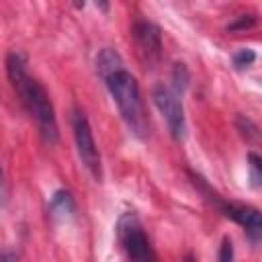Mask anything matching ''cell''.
Segmentation results:
<instances>
[{
	"label": "cell",
	"mask_w": 262,
	"mask_h": 262,
	"mask_svg": "<svg viewBox=\"0 0 262 262\" xmlns=\"http://www.w3.org/2000/svg\"><path fill=\"white\" fill-rule=\"evenodd\" d=\"M72 129H74V139H76V149L78 156L82 160V164L86 166V170L92 174L94 180H102V160H100V151L96 147L88 117L84 115V111L76 108L72 113Z\"/></svg>",
	"instance_id": "cell-4"
},
{
	"label": "cell",
	"mask_w": 262,
	"mask_h": 262,
	"mask_svg": "<svg viewBox=\"0 0 262 262\" xmlns=\"http://www.w3.org/2000/svg\"><path fill=\"white\" fill-rule=\"evenodd\" d=\"M248 170H250V182L256 188H262V156L250 151L248 154Z\"/></svg>",
	"instance_id": "cell-10"
},
{
	"label": "cell",
	"mask_w": 262,
	"mask_h": 262,
	"mask_svg": "<svg viewBox=\"0 0 262 262\" xmlns=\"http://www.w3.org/2000/svg\"><path fill=\"white\" fill-rule=\"evenodd\" d=\"M119 242L129 258V262H158L151 242L135 213H123L117 223Z\"/></svg>",
	"instance_id": "cell-3"
},
{
	"label": "cell",
	"mask_w": 262,
	"mask_h": 262,
	"mask_svg": "<svg viewBox=\"0 0 262 262\" xmlns=\"http://www.w3.org/2000/svg\"><path fill=\"white\" fill-rule=\"evenodd\" d=\"M172 80H174V92L178 94H182L184 90H186V86H188V80H190V76H188V70L184 68V63H176L174 66V70H172Z\"/></svg>",
	"instance_id": "cell-11"
},
{
	"label": "cell",
	"mask_w": 262,
	"mask_h": 262,
	"mask_svg": "<svg viewBox=\"0 0 262 262\" xmlns=\"http://www.w3.org/2000/svg\"><path fill=\"white\" fill-rule=\"evenodd\" d=\"M133 37L149 66L158 63L162 57V31L149 20H137L133 25Z\"/></svg>",
	"instance_id": "cell-7"
},
{
	"label": "cell",
	"mask_w": 262,
	"mask_h": 262,
	"mask_svg": "<svg viewBox=\"0 0 262 262\" xmlns=\"http://www.w3.org/2000/svg\"><path fill=\"white\" fill-rule=\"evenodd\" d=\"M49 211H51L53 217H59V219H66V217L74 215V211H76L74 196H72L68 190H57V192L51 196Z\"/></svg>",
	"instance_id": "cell-8"
},
{
	"label": "cell",
	"mask_w": 262,
	"mask_h": 262,
	"mask_svg": "<svg viewBox=\"0 0 262 262\" xmlns=\"http://www.w3.org/2000/svg\"><path fill=\"white\" fill-rule=\"evenodd\" d=\"M6 74L10 84L14 86V90L20 96V102L25 104L27 113L35 119L41 137L45 139V143L53 145L59 139V127H57V119H55V111L53 104L45 92V88L27 74V57L18 51L12 49L6 55Z\"/></svg>",
	"instance_id": "cell-1"
},
{
	"label": "cell",
	"mask_w": 262,
	"mask_h": 262,
	"mask_svg": "<svg viewBox=\"0 0 262 262\" xmlns=\"http://www.w3.org/2000/svg\"><path fill=\"white\" fill-rule=\"evenodd\" d=\"M182 262H196V258H194V254H192V252H188V254L182 258Z\"/></svg>",
	"instance_id": "cell-16"
},
{
	"label": "cell",
	"mask_w": 262,
	"mask_h": 262,
	"mask_svg": "<svg viewBox=\"0 0 262 262\" xmlns=\"http://www.w3.org/2000/svg\"><path fill=\"white\" fill-rule=\"evenodd\" d=\"M104 84H106L123 121L127 123V127L137 137L143 139L147 135L149 123L145 117V108H143V100H141V92H139V84H137L135 76L123 63L104 78Z\"/></svg>",
	"instance_id": "cell-2"
},
{
	"label": "cell",
	"mask_w": 262,
	"mask_h": 262,
	"mask_svg": "<svg viewBox=\"0 0 262 262\" xmlns=\"http://www.w3.org/2000/svg\"><path fill=\"white\" fill-rule=\"evenodd\" d=\"M254 23H256V20H254L252 16H246V14H244V16H239L235 23H231V25L227 27V31H239V29H248V27H252Z\"/></svg>",
	"instance_id": "cell-14"
},
{
	"label": "cell",
	"mask_w": 262,
	"mask_h": 262,
	"mask_svg": "<svg viewBox=\"0 0 262 262\" xmlns=\"http://www.w3.org/2000/svg\"><path fill=\"white\" fill-rule=\"evenodd\" d=\"M254 59H256V53H254L252 49H239V51L233 55V63H235L237 68L250 66V63H254Z\"/></svg>",
	"instance_id": "cell-12"
},
{
	"label": "cell",
	"mask_w": 262,
	"mask_h": 262,
	"mask_svg": "<svg viewBox=\"0 0 262 262\" xmlns=\"http://www.w3.org/2000/svg\"><path fill=\"white\" fill-rule=\"evenodd\" d=\"M119 66H123V59H121V55L115 51V49H111V47H104V49H100V53L96 55V72H98V76L104 80L111 72H115Z\"/></svg>",
	"instance_id": "cell-9"
},
{
	"label": "cell",
	"mask_w": 262,
	"mask_h": 262,
	"mask_svg": "<svg viewBox=\"0 0 262 262\" xmlns=\"http://www.w3.org/2000/svg\"><path fill=\"white\" fill-rule=\"evenodd\" d=\"M219 262H233V244L229 237H223L221 239V246H219Z\"/></svg>",
	"instance_id": "cell-13"
},
{
	"label": "cell",
	"mask_w": 262,
	"mask_h": 262,
	"mask_svg": "<svg viewBox=\"0 0 262 262\" xmlns=\"http://www.w3.org/2000/svg\"><path fill=\"white\" fill-rule=\"evenodd\" d=\"M221 211L231 217L237 225L244 227V231L254 242H262V211H258L252 205H237V203H219Z\"/></svg>",
	"instance_id": "cell-6"
},
{
	"label": "cell",
	"mask_w": 262,
	"mask_h": 262,
	"mask_svg": "<svg viewBox=\"0 0 262 262\" xmlns=\"http://www.w3.org/2000/svg\"><path fill=\"white\" fill-rule=\"evenodd\" d=\"M151 98H154V104L158 106V111L162 113L172 137L176 141L184 139V135H186V119H184V108H182V102H180L178 94L174 90H170L168 86L158 84L151 90Z\"/></svg>",
	"instance_id": "cell-5"
},
{
	"label": "cell",
	"mask_w": 262,
	"mask_h": 262,
	"mask_svg": "<svg viewBox=\"0 0 262 262\" xmlns=\"http://www.w3.org/2000/svg\"><path fill=\"white\" fill-rule=\"evenodd\" d=\"M0 262H20V260H18L16 252H12V250H4L2 256H0Z\"/></svg>",
	"instance_id": "cell-15"
}]
</instances>
